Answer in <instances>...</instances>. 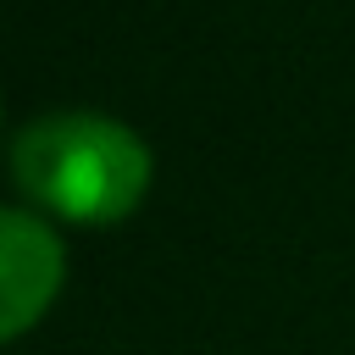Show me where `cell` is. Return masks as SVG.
Instances as JSON below:
<instances>
[{"label":"cell","mask_w":355,"mask_h":355,"mask_svg":"<svg viewBox=\"0 0 355 355\" xmlns=\"http://www.w3.org/2000/svg\"><path fill=\"white\" fill-rule=\"evenodd\" d=\"M11 178L39 211L105 227L144 200L150 150L133 128L100 111H50L11 139Z\"/></svg>","instance_id":"6da1fadb"},{"label":"cell","mask_w":355,"mask_h":355,"mask_svg":"<svg viewBox=\"0 0 355 355\" xmlns=\"http://www.w3.org/2000/svg\"><path fill=\"white\" fill-rule=\"evenodd\" d=\"M61 272H67V255L50 222L11 205L0 216V333L6 338H22L44 316V305L61 288Z\"/></svg>","instance_id":"7a4b0ae2"}]
</instances>
